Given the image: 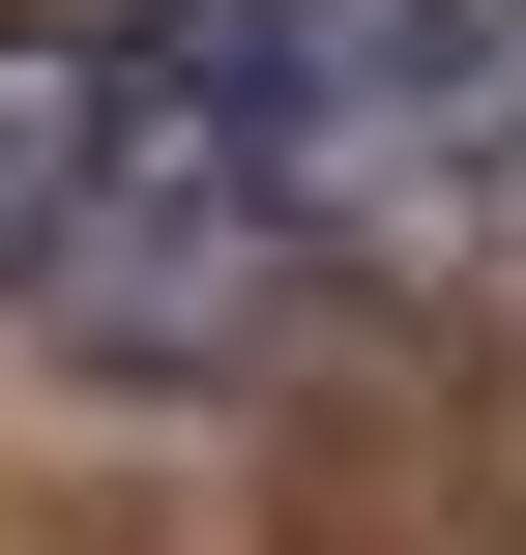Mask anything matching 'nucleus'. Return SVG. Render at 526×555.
Instances as JSON below:
<instances>
[{
  "mask_svg": "<svg viewBox=\"0 0 526 555\" xmlns=\"http://www.w3.org/2000/svg\"><path fill=\"white\" fill-rule=\"evenodd\" d=\"M498 146H526V0H146L59 322L117 380L264 351L293 293H351L439 205H498Z\"/></svg>",
  "mask_w": 526,
  "mask_h": 555,
  "instance_id": "nucleus-1",
  "label": "nucleus"
},
{
  "mask_svg": "<svg viewBox=\"0 0 526 555\" xmlns=\"http://www.w3.org/2000/svg\"><path fill=\"white\" fill-rule=\"evenodd\" d=\"M88 146H117V59L88 29H0V293L88 263Z\"/></svg>",
  "mask_w": 526,
  "mask_h": 555,
  "instance_id": "nucleus-2",
  "label": "nucleus"
}]
</instances>
